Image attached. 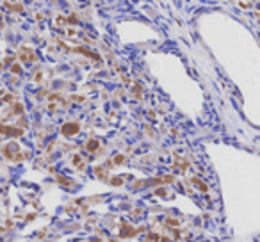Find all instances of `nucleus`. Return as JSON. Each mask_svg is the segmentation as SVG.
I'll list each match as a JSON object with an SVG mask.
<instances>
[{"label":"nucleus","instance_id":"obj_1","mask_svg":"<svg viewBox=\"0 0 260 242\" xmlns=\"http://www.w3.org/2000/svg\"><path fill=\"white\" fill-rule=\"evenodd\" d=\"M18 151H20V148H18L16 142H9L7 146H4V148H2L4 157H5V159H9V160H20V159H22V155H20Z\"/></svg>","mask_w":260,"mask_h":242},{"label":"nucleus","instance_id":"obj_2","mask_svg":"<svg viewBox=\"0 0 260 242\" xmlns=\"http://www.w3.org/2000/svg\"><path fill=\"white\" fill-rule=\"evenodd\" d=\"M0 134L4 135H14V137H20L23 134L22 128H13V127H5V125H0Z\"/></svg>","mask_w":260,"mask_h":242},{"label":"nucleus","instance_id":"obj_3","mask_svg":"<svg viewBox=\"0 0 260 242\" xmlns=\"http://www.w3.org/2000/svg\"><path fill=\"white\" fill-rule=\"evenodd\" d=\"M77 132H78V125L77 123H68V125L62 127V134H64V135H73Z\"/></svg>","mask_w":260,"mask_h":242},{"label":"nucleus","instance_id":"obj_4","mask_svg":"<svg viewBox=\"0 0 260 242\" xmlns=\"http://www.w3.org/2000/svg\"><path fill=\"white\" fill-rule=\"evenodd\" d=\"M5 7H11V11H22V9H23L22 4H14L13 5V4H9V2H5Z\"/></svg>","mask_w":260,"mask_h":242},{"label":"nucleus","instance_id":"obj_5","mask_svg":"<svg viewBox=\"0 0 260 242\" xmlns=\"http://www.w3.org/2000/svg\"><path fill=\"white\" fill-rule=\"evenodd\" d=\"M96 146H98V144H96V141H89V142H87V148H89V150H95Z\"/></svg>","mask_w":260,"mask_h":242},{"label":"nucleus","instance_id":"obj_6","mask_svg":"<svg viewBox=\"0 0 260 242\" xmlns=\"http://www.w3.org/2000/svg\"><path fill=\"white\" fill-rule=\"evenodd\" d=\"M13 71H14V73H20L22 70H20V66H18V64H14V66H13Z\"/></svg>","mask_w":260,"mask_h":242}]
</instances>
